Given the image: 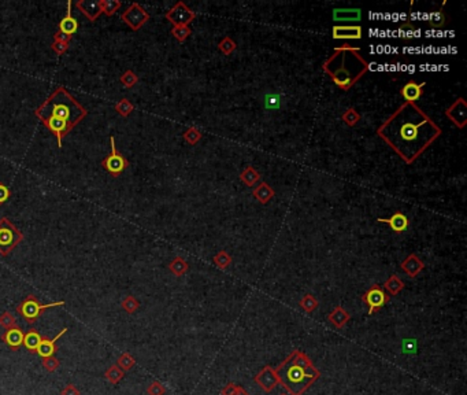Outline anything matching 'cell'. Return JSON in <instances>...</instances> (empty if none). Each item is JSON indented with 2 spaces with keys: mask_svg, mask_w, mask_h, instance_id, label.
I'll list each match as a JSON object with an SVG mask.
<instances>
[{
  "mask_svg": "<svg viewBox=\"0 0 467 395\" xmlns=\"http://www.w3.org/2000/svg\"><path fill=\"white\" fill-rule=\"evenodd\" d=\"M62 395H80V391L77 390L73 384H69L65 390L62 391Z\"/></svg>",
  "mask_w": 467,
  "mask_h": 395,
  "instance_id": "obj_52",
  "label": "cell"
},
{
  "mask_svg": "<svg viewBox=\"0 0 467 395\" xmlns=\"http://www.w3.org/2000/svg\"><path fill=\"white\" fill-rule=\"evenodd\" d=\"M275 372L279 383L291 395H303L321 376L311 360L300 350H295L279 364Z\"/></svg>",
  "mask_w": 467,
  "mask_h": 395,
  "instance_id": "obj_3",
  "label": "cell"
},
{
  "mask_svg": "<svg viewBox=\"0 0 467 395\" xmlns=\"http://www.w3.org/2000/svg\"><path fill=\"white\" fill-rule=\"evenodd\" d=\"M42 338L38 335L37 332H34V331H30L24 336V344L25 347L30 350V352H36L38 347V344L41 343Z\"/></svg>",
  "mask_w": 467,
  "mask_h": 395,
  "instance_id": "obj_31",
  "label": "cell"
},
{
  "mask_svg": "<svg viewBox=\"0 0 467 395\" xmlns=\"http://www.w3.org/2000/svg\"><path fill=\"white\" fill-rule=\"evenodd\" d=\"M171 33L178 41H185L191 34V29H189V26H174Z\"/></svg>",
  "mask_w": 467,
  "mask_h": 395,
  "instance_id": "obj_39",
  "label": "cell"
},
{
  "mask_svg": "<svg viewBox=\"0 0 467 395\" xmlns=\"http://www.w3.org/2000/svg\"><path fill=\"white\" fill-rule=\"evenodd\" d=\"M332 36L335 40H360L363 37V29L360 25H335Z\"/></svg>",
  "mask_w": 467,
  "mask_h": 395,
  "instance_id": "obj_13",
  "label": "cell"
},
{
  "mask_svg": "<svg viewBox=\"0 0 467 395\" xmlns=\"http://www.w3.org/2000/svg\"><path fill=\"white\" fill-rule=\"evenodd\" d=\"M323 72L340 90L348 91L368 70V63L360 55V50L351 46H343L335 50V54L323 62Z\"/></svg>",
  "mask_w": 467,
  "mask_h": 395,
  "instance_id": "obj_2",
  "label": "cell"
},
{
  "mask_svg": "<svg viewBox=\"0 0 467 395\" xmlns=\"http://www.w3.org/2000/svg\"><path fill=\"white\" fill-rule=\"evenodd\" d=\"M0 325L7 329L15 328V319L10 315L9 312H6L5 315L0 316Z\"/></svg>",
  "mask_w": 467,
  "mask_h": 395,
  "instance_id": "obj_44",
  "label": "cell"
},
{
  "mask_svg": "<svg viewBox=\"0 0 467 395\" xmlns=\"http://www.w3.org/2000/svg\"><path fill=\"white\" fill-rule=\"evenodd\" d=\"M24 332H22L18 327H15V328L9 329V331L5 333V342L9 344L10 347L17 348L24 343Z\"/></svg>",
  "mask_w": 467,
  "mask_h": 395,
  "instance_id": "obj_25",
  "label": "cell"
},
{
  "mask_svg": "<svg viewBox=\"0 0 467 395\" xmlns=\"http://www.w3.org/2000/svg\"><path fill=\"white\" fill-rule=\"evenodd\" d=\"M118 365L122 368V371L123 369H125V371H126V369H130V368L134 365V358H133L129 353H125V354H122V356L118 358Z\"/></svg>",
  "mask_w": 467,
  "mask_h": 395,
  "instance_id": "obj_42",
  "label": "cell"
},
{
  "mask_svg": "<svg viewBox=\"0 0 467 395\" xmlns=\"http://www.w3.org/2000/svg\"><path fill=\"white\" fill-rule=\"evenodd\" d=\"M401 269L406 272L408 277H416L421 272L424 271L425 264L421 261L416 254H410L408 257L401 262Z\"/></svg>",
  "mask_w": 467,
  "mask_h": 395,
  "instance_id": "obj_18",
  "label": "cell"
},
{
  "mask_svg": "<svg viewBox=\"0 0 467 395\" xmlns=\"http://www.w3.org/2000/svg\"><path fill=\"white\" fill-rule=\"evenodd\" d=\"M403 288H404V281L401 280L397 275H392V276L384 283V291H387L388 295H397Z\"/></svg>",
  "mask_w": 467,
  "mask_h": 395,
  "instance_id": "obj_26",
  "label": "cell"
},
{
  "mask_svg": "<svg viewBox=\"0 0 467 395\" xmlns=\"http://www.w3.org/2000/svg\"><path fill=\"white\" fill-rule=\"evenodd\" d=\"M115 110H117V111H118V113L121 115L126 117V115H129L133 111V105L127 99H122L121 102H118V103H117V106H115Z\"/></svg>",
  "mask_w": 467,
  "mask_h": 395,
  "instance_id": "obj_40",
  "label": "cell"
},
{
  "mask_svg": "<svg viewBox=\"0 0 467 395\" xmlns=\"http://www.w3.org/2000/svg\"><path fill=\"white\" fill-rule=\"evenodd\" d=\"M66 331H67V328H63L54 339H42L41 343L38 344L37 350H36V352L38 353V356H41L42 358L52 357V356H54V353L57 352V348H55V343H57L58 339L61 338L62 335L66 332Z\"/></svg>",
  "mask_w": 467,
  "mask_h": 395,
  "instance_id": "obj_23",
  "label": "cell"
},
{
  "mask_svg": "<svg viewBox=\"0 0 467 395\" xmlns=\"http://www.w3.org/2000/svg\"><path fill=\"white\" fill-rule=\"evenodd\" d=\"M428 22H429L430 28H443L444 25L447 24V15H445V13H444L441 9L437 10V11H432V13L428 15Z\"/></svg>",
  "mask_w": 467,
  "mask_h": 395,
  "instance_id": "obj_27",
  "label": "cell"
},
{
  "mask_svg": "<svg viewBox=\"0 0 467 395\" xmlns=\"http://www.w3.org/2000/svg\"><path fill=\"white\" fill-rule=\"evenodd\" d=\"M389 299L391 296L388 295L378 284H374L371 288H368L362 296L364 305L368 308V315H374L376 312L382 309L389 302Z\"/></svg>",
  "mask_w": 467,
  "mask_h": 395,
  "instance_id": "obj_7",
  "label": "cell"
},
{
  "mask_svg": "<svg viewBox=\"0 0 467 395\" xmlns=\"http://www.w3.org/2000/svg\"><path fill=\"white\" fill-rule=\"evenodd\" d=\"M77 9H80L90 21H95L102 13V0H81L77 3Z\"/></svg>",
  "mask_w": 467,
  "mask_h": 395,
  "instance_id": "obj_19",
  "label": "cell"
},
{
  "mask_svg": "<svg viewBox=\"0 0 467 395\" xmlns=\"http://www.w3.org/2000/svg\"><path fill=\"white\" fill-rule=\"evenodd\" d=\"M169 269L174 273V276H184L185 273L188 272L189 265L184 258L175 257L169 265Z\"/></svg>",
  "mask_w": 467,
  "mask_h": 395,
  "instance_id": "obj_30",
  "label": "cell"
},
{
  "mask_svg": "<svg viewBox=\"0 0 467 395\" xmlns=\"http://www.w3.org/2000/svg\"><path fill=\"white\" fill-rule=\"evenodd\" d=\"M42 365H44V368H45L48 372H54V371H57L58 368H59V361H58L57 358L47 357V358H44Z\"/></svg>",
  "mask_w": 467,
  "mask_h": 395,
  "instance_id": "obj_46",
  "label": "cell"
},
{
  "mask_svg": "<svg viewBox=\"0 0 467 395\" xmlns=\"http://www.w3.org/2000/svg\"><path fill=\"white\" fill-rule=\"evenodd\" d=\"M299 306H300V308H302L306 313H312V312H314V310L319 306V302H318V299H316L314 295H311V294H307V295H304L302 299H300Z\"/></svg>",
  "mask_w": 467,
  "mask_h": 395,
  "instance_id": "obj_32",
  "label": "cell"
},
{
  "mask_svg": "<svg viewBox=\"0 0 467 395\" xmlns=\"http://www.w3.org/2000/svg\"><path fill=\"white\" fill-rule=\"evenodd\" d=\"M77 30H78V22L71 15V2H67V14L65 18L62 19L61 24H59V32L71 37V34L76 33Z\"/></svg>",
  "mask_w": 467,
  "mask_h": 395,
  "instance_id": "obj_21",
  "label": "cell"
},
{
  "mask_svg": "<svg viewBox=\"0 0 467 395\" xmlns=\"http://www.w3.org/2000/svg\"><path fill=\"white\" fill-rule=\"evenodd\" d=\"M137 81H138V77H137L133 72H130V70H127V72L125 73L122 77H121V82H122L123 85L126 86V88L133 86L134 84H136Z\"/></svg>",
  "mask_w": 467,
  "mask_h": 395,
  "instance_id": "obj_43",
  "label": "cell"
},
{
  "mask_svg": "<svg viewBox=\"0 0 467 395\" xmlns=\"http://www.w3.org/2000/svg\"><path fill=\"white\" fill-rule=\"evenodd\" d=\"M214 264H215L219 269H226L231 264V257L229 255V252L219 251L217 255L214 257Z\"/></svg>",
  "mask_w": 467,
  "mask_h": 395,
  "instance_id": "obj_34",
  "label": "cell"
},
{
  "mask_svg": "<svg viewBox=\"0 0 467 395\" xmlns=\"http://www.w3.org/2000/svg\"><path fill=\"white\" fill-rule=\"evenodd\" d=\"M67 48H69V44L61 43V41H54V44H52V50L57 54H59V55L66 53Z\"/></svg>",
  "mask_w": 467,
  "mask_h": 395,
  "instance_id": "obj_48",
  "label": "cell"
},
{
  "mask_svg": "<svg viewBox=\"0 0 467 395\" xmlns=\"http://www.w3.org/2000/svg\"><path fill=\"white\" fill-rule=\"evenodd\" d=\"M403 352L404 353H412L416 352V340L415 339H404L403 342Z\"/></svg>",
  "mask_w": 467,
  "mask_h": 395,
  "instance_id": "obj_47",
  "label": "cell"
},
{
  "mask_svg": "<svg viewBox=\"0 0 467 395\" xmlns=\"http://www.w3.org/2000/svg\"><path fill=\"white\" fill-rule=\"evenodd\" d=\"M254 380L264 392H271V391L279 384L277 372H275V369H273V368L270 367H264L263 369L255 376Z\"/></svg>",
  "mask_w": 467,
  "mask_h": 395,
  "instance_id": "obj_12",
  "label": "cell"
},
{
  "mask_svg": "<svg viewBox=\"0 0 467 395\" xmlns=\"http://www.w3.org/2000/svg\"><path fill=\"white\" fill-rule=\"evenodd\" d=\"M399 32H400L401 37L406 38V40L419 36V29L416 28L411 21H406V22L399 25Z\"/></svg>",
  "mask_w": 467,
  "mask_h": 395,
  "instance_id": "obj_29",
  "label": "cell"
},
{
  "mask_svg": "<svg viewBox=\"0 0 467 395\" xmlns=\"http://www.w3.org/2000/svg\"><path fill=\"white\" fill-rule=\"evenodd\" d=\"M44 124L47 125V128L51 130L52 134L55 135L58 139V146L62 147V138L65 136L66 134L70 132L71 126L67 122H65L63 119L55 118V117H48L42 121Z\"/></svg>",
  "mask_w": 467,
  "mask_h": 395,
  "instance_id": "obj_14",
  "label": "cell"
},
{
  "mask_svg": "<svg viewBox=\"0 0 467 395\" xmlns=\"http://www.w3.org/2000/svg\"><path fill=\"white\" fill-rule=\"evenodd\" d=\"M362 10L360 9H335L333 21L335 22H360Z\"/></svg>",
  "mask_w": 467,
  "mask_h": 395,
  "instance_id": "obj_17",
  "label": "cell"
},
{
  "mask_svg": "<svg viewBox=\"0 0 467 395\" xmlns=\"http://www.w3.org/2000/svg\"><path fill=\"white\" fill-rule=\"evenodd\" d=\"M195 17H196V14H195L192 10L188 9L186 5L182 3V2H178V3L166 14V18L169 19L170 22L174 25V26H188V25L194 21Z\"/></svg>",
  "mask_w": 467,
  "mask_h": 395,
  "instance_id": "obj_8",
  "label": "cell"
},
{
  "mask_svg": "<svg viewBox=\"0 0 467 395\" xmlns=\"http://www.w3.org/2000/svg\"><path fill=\"white\" fill-rule=\"evenodd\" d=\"M22 235L7 218L0 220V254L7 255L21 242Z\"/></svg>",
  "mask_w": 467,
  "mask_h": 395,
  "instance_id": "obj_5",
  "label": "cell"
},
{
  "mask_svg": "<svg viewBox=\"0 0 467 395\" xmlns=\"http://www.w3.org/2000/svg\"><path fill=\"white\" fill-rule=\"evenodd\" d=\"M54 38H55V41H61V43L69 44V41H70V36H67V34L62 33V32H58V33H55Z\"/></svg>",
  "mask_w": 467,
  "mask_h": 395,
  "instance_id": "obj_51",
  "label": "cell"
},
{
  "mask_svg": "<svg viewBox=\"0 0 467 395\" xmlns=\"http://www.w3.org/2000/svg\"><path fill=\"white\" fill-rule=\"evenodd\" d=\"M119 6H121V3L117 0H103L102 2V11H104L107 15H113L119 9Z\"/></svg>",
  "mask_w": 467,
  "mask_h": 395,
  "instance_id": "obj_37",
  "label": "cell"
},
{
  "mask_svg": "<svg viewBox=\"0 0 467 395\" xmlns=\"http://www.w3.org/2000/svg\"><path fill=\"white\" fill-rule=\"evenodd\" d=\"M445 115H447L458 128H464V125H466L467 122V105L466 102H464V99H463V98H459L455 103H452L448 109L445 110Z\"/></svg>",
  "mask_w": 467,
  "mask_h": 395,
  "instance_id": "obj_11",
  "label": "cell"
},
{
  "mask_svg": "<svg viewBox=\"0 0 467 395\" xmlns=\"http://www.w3.org/2000/svg\"><path fill=\"white\" fill-rule=\"evenodd\" d=\"M351 319V315H349L347 310H344L341 306H337L335 309L332 310L331 313L328 315V320L331 321V324L333 327H336L337 329H343L347 325V323Z\"/></svg>",
  "mask_w": 467,
  "mask_h": 395,
  "instance_id": "obj_20",
  "label": "cell"
},
{
  "mask_svg": "<svg viewBox=\"0 0 467 395\" xmlns=\"http://www.w3.org/2000/svg\"><path fill=\"white\" fill-rule=\"evenodd\" d=\"M426 85L425 82H415V81H408L406 82L403 88L400 90V94L403 99L406 100V103H415L416 100L421 99V96L424 94V86Z\"/></svg>",
  "mask_w": 467,
  "mask_h": 395,
  "instance_id": "obj_15",
  "label": "cell"
},
{
  "mask_svg": "<svg viewBox=\"0 0 467 395\" xmlns=\"http://www.w3.org/2000/svg\"><path fill=\"white\" fill-rule=\"evenodd\" d=\"M252 195H254L255 199L258 200L259 203L266 205L267 202H270V200L275 196V191H274L267 183L262 181L259 186L255 187L254 191H252Z\"/></svg>",
  "mask_w": 467,
  "mask_h": 395,
  "instance_id": "obj_22",
  "label": "cell"
},
{
  "mask_svg": "<svg viewBox=\"0 0 467 395\" xmlns=\"http://www.w3.org/2000/svg\"><path fill=\"white\" fill-rule=\"evenodd\" d=\"M284 96L279 92H267L263 96L264 109L269 111H277L283 107Z\"/></svg>",
  "mask_w": 467,
  "mask_h": 395,
  "instance_id": "obj_24",
  "label": "cell"
},
{
  "mask_svg": "<svg viewBox=\"0 0 467 395\" xmlns=\"http://www.w3.org/2000/svg\"><path fill=\"white\" fill-rule=\"evenodd\" d=\"M138 302H137L136 298H133V296H126L125 299L122 300V308L126 310L127 313H134L137 309H138Z\"/></svg>",
  "mask_w": 467,
  "mask_h": 395,
  "instance_id": "obj_41",
  "label": "cell"
},
{
  "mask_svg": "<svg viewBox=\"0 0 467 395\" xmlns=\"http://www.w3.org/2000/svg\"><path fill=\"white\" fill-rule=\"evenodd\" d=\"M9 196H10L9 188H7L6 186H3V184H0V205H2V203H5L6 200L9 199Z\"/></svg>",
  "mask_w": 467,
  "mask_h": 395,
  "instance_id": "obj_50",
  "label": "cell"
},
{
  "mask_svg": "<svg viewBox=\"0 0 467 395\" xmlns=\"http://www.w3.org/2000/svg\"><path fill=\"white\" fill-rule=\"evenodd\" d=\"M240 179L246 186L252 187L260 180V174L255 170L254 166H247L246 169L240 173Z\"/></svg>",
  "mask_w": 467,
  "mask_h": 395,
  "instance_id": "obj_28",
  "label": "cell"
},
{
  "mask_svg": "<svg viewBox=\"0 0 467 395\" xmlns=\"http://www.w3.org/2000/svg\"><path fill=\"white\" fill-rule=\"evenodd\" d=\"M377 134L411 163L439 138L441 129L418 106L404 103L378 128Z\"/></svg>",
  "mask_w": 467,
  "mask_h": 395,
  "instance_id": "obj_1",
  "label": "cell"
},
{
  "mask_svg": "<svg viewBox=\"0 0 467 395\" xmlns=\"http://www.w3.org/2000/svg\"><path fill=\"white\" fill-rule=\"evenodd\" d=\"M106 376H107V379H109L111 383L115 384V383H118L123 377V371L122 369H119L117 365H114V367H111L109 371L106 372Z\"/></svg>",
  "mask_w": 467,
  "mask_h": 395,
  "instance_id": "obj_38",
  "label": "cell"
},
{
  "mask_svg": "<svg viewBox=\"0 0 467 395\" xmlns=\"http://www.w3.org/2000/svg\"><path fill=\"white\" fill-rule=\"evenodd\" d=\"M343 121H344L345 124L348 125V126H355V125L358 124L359 121H360V114H359L358 111L354 109V107H349L347 111H345L344 114H343Z\"/></svg>",
  "mask_w": 467,
  "mask_h": 395,
  "instance_id": "obj_33",
  "label": "cell"
},
{
  "mask_svg": "<svg viewBox=\"0 0 467 395\" xmlns=\"http://www.w3.org/2000/svg\"><path fill=\"white\" fill-rule=\"evenodd\" d=\"M110 143H111V155H109V157L104 159L103 166L106 167V170L109 171V173H111L113 176L117 177L129 166V162H127L121 154L117 153L115 140H114L113 136L110 139Z\"/></svg>",
  "mask_w": 467,
  "mask_h": 395,
  "instance_id": "obj_9",
  "label": "cell"
},
{
  "mask_svg": "<svg viewBox=\"0 0 467 395\" xmlns=\"http://www.w3.org/2000/svg\"><path fill=\"white\" fill-rule=\"evenodd\" d=\"M147 392H148V395H163L166 392V388L159 381H154L151 386L148 387Z\"/></svg>",
  "mask_w": 467,
  "mask_h": 395,
  "instance_id": "obj_45",
  "label": "cell"
},
{
  "mask_svg": "<svg viewBox=\"0 0 467 395\" xmlns=\"http://www.w3.org/2000/svg\"><path fill=\"white\" fill-rule=\"evenodd\" d=\"M236 43H235V40L231 37H225L222 38L221 43L218 44V48H219V51L222 54H225V55H229L231 54L235 50H236Z\"/></svg>",
  "mask_w": 467,
  "mask_h": 395,
  "instance_id": "obj_36",
  "label": "cell"
},
{
  "mask_svg": "<svg viewBox=\"0 0 467 395\" xmlns=\"http://www.w3.org/2000/svg\"><path fill=\"white\" fill-rule=\"evenodd\" d=\"M63 305H65L63 300H61V302H54V303H48V305H41V303H38V300L36 299L33 295H29L28 298L18 306V312L19 315L22 316L28 323L32 324L37 320L38 316L41 315L42 310Z\"/></svg>",
  "mask_w": 467,
  "mask_h": 395,
  "instance_id": "obj_6",
  "label": "cell"
},
{
  "mask_svg": "<svg viewBox=\"0 0 467 395\" xmlns=\"http://www.w3.org/2000/svg\"><path fill=\"white\" fill-rule=\"evenodd\" d=\"M184 139L185 142L189 144H198V142L202 139V132L199 130L198 128H195V126H191L189 129H186V132L184 134Z\"/></svg>",
  "mask_w": 467,
  "mask_h": 395,
  "instance_id": "obj_35",
  "label": "cell"
},
{
  "mask_svg": "<svg viewBox=\"0 0 467 395\" xmlns=\"http://www.w3.org/2000/svg\"><path fill=\"white\" fill-rule=\"evenodd\" d=\"M36 115L42 121L48 117L63 119L73 128L86 115V110L65 88H58L50 99L38 107Z\"/></svg>",
  "mask_w": 467,
  "mask_h": 395,
  "instance_id": "obj_4",
  "label": "cell"
},
{
  "mask_svg": "<svg viewBox=\"0 0 467 395\" xmlns=\"http://www.w3.org/2000/svg\"><path fill=\"white\" fill-rule=\"evenodd\" d=\"M121 18H122L123 22H126L130 28L137 30V29L142 28L143 25L146 24L147 21L150 19V15H148V13H147L146 10L143 9L142 6L137 5V3H133V5L123 13Z\"/></svg>",
  "mask_w": 467,
  "mask_h": 395,
  "instance_id": "obj_10",
  "label": "cell"
},
{
  "mask_svg": "<svg viewBox=\"0 0 467 395\" xmlns=\"http://www.w3.org/2000/svg\"><path fill=\"white\" fill-rule=\"evenodd\" d=\"M378 223H384L391 227V229L395 234H401L404 232L408 225H410V220L404 213L401 211H396L395 214L391 215V218H377Z\"/></svg>",
  "mask_w": 467,
  "mask_h": 395,
  "instance_id": "obj_16",
  "label": "cell"
},
{
  "mask_svg": "<svg viewBox=\"0 0 467 395\" xmlns=\"http://www.w3.org/2000/svg\"><path fill=\"white\" fill-rule=\"evenodd\" d=\"M235 395H250V392L244 390V388H243L241 386H239V387H237V391H236V394H235Z\"/></svg>",
  "mask_w": 467,
  "mask_h": 395,
  "instance_id": "obj_53",
  "label": "cell"
},
{
  "mask_svg": "<svg viewBox=\"0 0 467 395\" xmlns=\"http://www.w3.org/2000/svg\"><path fill=\"white\" fill-rule=\"evenodd\" d=\"M237 387L239 386L235 384V383H229V384L221 391V395H235L237 391Z\"/></svg>",
  "mask_w": 467,
  "mask_h": 395,
  "instance_id": "obj_49",
  "label": "cell"
}]
</instances>
